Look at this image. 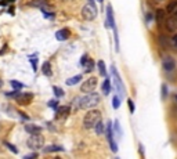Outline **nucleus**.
<instances>
[{"label": "nucleus", "mask_w": 177, "mask_h": 159, "mask_svg": "<svg viewBox=\"0 0 177 159\" xmlns=\"http://www.w3.org/2000/svg\"><path fill=\"white\" fill-rule=\"evenodd\" d=\"M174 15H176V17H177V11H176V14H174Z\"/></svg>", "instance_id": "49530a36"}, {"label": "nucleus", "mask_w": 177, "mask_h": 159, "mask_svg": "<svg viewBox=\"0 0 177 159\" xmlns=\"http://www.w3.org/2000/svg\"><path fill=\"white\" fill-rule=\"evenodd\" d=\"M86 61H87V55H86V54H83V55H82V60H80V65H82V67H84Z\"/></svg>", "instance_id": "e433bc0d"}, {"label": "nucleus", "mask_w": 177, "mask_h": 159, "mask_svg": "<svg viewBox=\"0 0 177 159\" xmlns=\"http://www.w3.org/2000/svg\"><path fill=\"white\" fill-rule=\"evenodd\" d=\"M112 106H114L115 109H118L120 106V97L119 95H115L114 98H112Z\"/></svg>", "instance_id": "a878e982"}, {"label": "nucleus", "mask_w": 177, "mask_h": 159, "mask_svg": "<svg viewBox=\"0 0 177 159\" xmlns=\"http://www.w3.org/2000/svg\"><path fill=\"white\" fill-rule=\"evenodd\" d=\"M25 130L29 134H40L42 133V127L36 126V125H28V126H25Z\"/></svg>", "instance_id": "2eb2a0df"}, {"label": "nucleus", "mask_w": 177, "mask_h": 159, "mask_svg": "<svg viewBox=\"0 0 177 159\" xmlns=\"http://www.w3.org/2000/svg\"><path fill=\"white\" fill-rule=\"evenodd\" d=\"M37 154H35V152H32V154L29 155H25V159H31V158H36Z\"/></svg>", "instance_id": "58836bf2"}, {"label": "nucleus", "mask_w": 177, "mask_h": 159, "mask_svg": "<svg viewBox=\"0 0 177 159\" xmlns=\"http://www.w3.org/2000/svg\"><path fill=\"white\" fill-rule=\"evenodd\" d=\"M162 98H163V100H165V98H166L167 97V93H169V90H167V86L165 85V83H163V85H162Z\"/></svg>", "instance_id": "c85d7f7f"}, {"label": "nucleus", "mask_w": 177, "mask_h": 159, "mask_svg": "<svg viewBox=\"0 0 177 159\" xmlns=\"http://www.w3.org/2000/svg\"><path fill=\"white\" fill-rule=\"evenodd\" d=\"M82 80V75H76V76H73V78H69V79H67V83L68 86H75L78 82H80Z\"/></svg>", "instance_id": "6ab92c4d"}, {"label": "nucleus", "mask_w": 177, "mask_h": 159, "mask_svg": "<svg viewBox=\"0 0 177 159\" xmlns=\"http://www.w3.org/2000/svg\"><path fill=\"white\" fill-rule=\"evenodd\" d=\"M32 100H33V93H18L15 97V101L21 105H29Z\"/></svg>", "instance_id": "6e6552de"}, {"label": "nucleus", "mask_w": 177, "mask_h": 159, "mask_svg": "<svg viewBox=\"0 0 177 159\" xmlns=\"http://www.w3.org/2000/svg\"><path fill=\"white\" fill-rule=\"evenodd\" d=\"M111 72H112V80H114L116 93H118V95H119L120 98H123L125 94H126V90H125L123 82H122V79H120V76H119V74H118V71H116V67H115V65L111 67Z\"/></svg>", "instance_id": "7ed1b4c3"}, {"label": "nucleus", "mask_w": 177, "mask_h": 159, "mask_svg": "<svg viewBox=\"0 0 177 159\" xmlns=\"http://www.w3.org/2000/svg\"><path fill=\"white\" fill-rule=\"evenodd\" d=\"M127 104H129V109H130V112L133 113V112L136 111V106H134V102H133V100H130V98H129V100H127Z\"/></svg>", "instance_id": "2f4dec72"}, {"label": "nucleus", "mask_w": 177, "mask_h": 159, "mask_svg": "<svg viewBox=\"0 0 177 159\" xmlns=\"http://www.w3.org/2000/svg\"><path fill=\"white\" fill-rule=\"evenodd\" d=\"M165 27L169 32H176L177 31V17L173 14L170 15L169 18H166V21H165Z\"/></svg>", "instance_id": "9b49d317"}, {"label": "nucleus", "mask_w": 177, "mask_h": 159, "mask_svg": "<svg viewBox=\"0 0 177 159\" xmlns=\"http://www.w3.org/2000/svg\"><path fill=\"white\" fill-rule=\"evenodd\" d=\"M94 129H96V133H97V134H103V133L105 132V126H104V123L101 122V120L97 122V125L94 126Z\"/></svg>", "instance_id": "4be33fe9"}, {"label": "nucleus", "mask_w": 177, "mask_h": 159, "mask_svg": "<svg viewBox=\"0 0 177 159\" xmlns=\"http://www.w3.org/2000/svg\"><path fill=\"white\" fill-rule=\"evenodd\" d=\"M31 64H32V67H33V71H36V69H37V60L32 57V58H31Z\"/></svg>", "instance_id": "f704fd0d"}, {"label": "nucleus", "mask_w": 177, "mask_h": 159, "mask_svg": "<svg viewBox=\"0 0 177 159\" xmlns=\"http://www.w3.org/2000/svg\"><path fill=\"white\" fill-rule=\"evenodd\" d=\"M11 87L14 89V90H21L22 87H24V85H22L21 82H18V80H11Z\"/></svg>", "instance_id": "393cba45"}, {"label": "nucleus", "mask_w": 177, "mask_h": 159, "mask_svg": "<svg viewBox=\"0 0 177 159\" xmlns=\"http://www.w3.org/2000/svg\"><path fill=\"white\" fill-rule=\"evenodd\" d=\"M69 111H71V106L68 105H64V106H60L55 109V113H57L58 116H68L69 115Z\"/></svg>", "instance_id": "ddd939ff"}, {"label": "nucleus", "mask_w": 177, "mask_h": 159, "mask_svg": "<svg viewBox=\"0 0 177 159\" xmlns=\"http://www.w3.org/2000/svg\"><path fill=\"white\" fill-rule=\"evenodd\" d=\"M53 91H54V94L57 95V97H63L64 95V90L61 87H58V86H54L53 87Z\"/></svg>", "instance_id": "bb28decb"}, {"label": "nucleus", "mask_w": 177, "mask_h": 159, "mask_svg": "<svg viewBox=\"0 0 177 159\" xmlns=\"http://www.w3.org/2000/svg\"><path fill=\"white\" fill-rule=\"evenodd\" d=\"M112 127H114V130H115V134H116V138H120L122 137V130H120V125H119V120H115L114 125H112Z\"/></svg>", "instance_id": "412c9836"}, {"label": "nucleus", "mask_w": 177, "mask_h": 159, "mask_svg": "<svg viewBox=\"0 0 177 159\" xmlns=\"http://www.w3.org/2000/svg\"><path fill=\"white\" fill-rule=\"evenodd\" d=\"M112 125H114V123L110 120L108 125H107V127H105V132H107V140H108V143H110V147H111V149H112V152H116V151H118V144L115 143L114 127H112Z\"/></svg>", "instance_id": "423d86ee"}, {"label": "nucleus", "mask_w": 177, "mask_h": 159, "mask_svg": "<svg viewBox=\"0 0 177 159\" xmlns=\"http://www.w3.org/2000/svg\"><path fill=\"white\" fill-rule=\"evenodd\" d=\"M158 1H163V0H158Z\"/></svg>", "instance_id": "de8ad7c7"}, {"label": "nucleus", "mask_w": 177, "mask_h": 159, "mask_svg": "<svg viewBox=\"0 0 177 159\" xmlns=\"http://www.w3.org/2000/svg\"><path fill=\"white\" fill-rule=\"evenodd\" d=\"M107 28H116L115 24V18H114V10H112V6H107V22H105Z\"/></svg>", "instance_id": "9d476101"}, {"label": "nucleus", "mask_w": 177, "mask_h": 159, "mask_svg": "<svg viewBox=\"0 0 177 159\" xmlns=\"http://www.w3.org/2000/svg\"><path fill=\"white\" fill-rule=\"evenodd\" d=\"M162 68L165 72H172L173 69L176 68V61L173 57H165L162 60Z\"/></svg>", "instance_id": "1a4fd4ad"}, {"label": "nucleus", "mask_w": 177, "mask_h": 159, "mask_svg": "<svg viewBox=\"0 0 177 159\" xmlns=\"http://www.w3.org/2000/svg\"><path fill=\"white\" fill-rule=\"evenodd\" d=\"M7 97H11V98H14L15 100V97L18 95V90H14V91H8V93H6Z\"/></svg>", "instance_id": "473e14b6"}, {"label": "nucleus", "mask_w": 177, "mask_h": 159, "mask_svg": "<svg viewBox=\"0 0 177 159\" xmlns=\"http://www.w3.org/2000/svg\"><path fill=\"white\" fill-rule=\"evenodd\" d=\"M6 1H14V0H1L0 1V6H6Z\"/></svg>", "instance_id": "ea45409f"}, {"label": "nucleus", "mask_w": 177, "mask_h": 159, "mask_svg": "<svg viewBox=\"0 0 177 159\" xmlns=\"http://www.w3.org/2000/svg\"><path fill=\"white\" fill-rule=\"evenodd\" d=\"M101 120V112L97 111V109H94V108H91V109H88L87 113L84 115L83 118V126L84 129H94V126L97 125V122H100Z\"/></svg>", "instance_id": "f03ea898"}, {"label": "nucleus", "mask_w": 177, "mask_h": 159, "mask_svg": "<svg viewBox=\"0 0 177 159\" xmlns=\"http://www.w3.org/2000/svg\"><path fill=\"white\" fill-rule=\"evenodd\" d=\"M173 100H174V102L177 104V94H173Z\"/></svg>", "instance_id": "79ce46f5"}, {"label": "nucleus", "mask_w": 177, "mask_h": 159, "mask_svg": "<svg viewBox=\"0 0 177 159\" xmlns=\"http://www.w3.org/2000/svg\"><path fill=\"white\" fill-rule=\"evenodd\" d=\"M44 1H46V3H47V0H44Z\"/></svg>", "instance_id": "09e8293b"}, {"label": "nucleus", "mask_w": 177, "mask_h": 159, "mask_svg": "<svg viewBox=\"0 0 177 159\" xmlns=\"http://www.w3.org/2000/svg\"><path fill=\"white\" fill-rule=\"evenodd\" d=\"M145 18H147V22H151L152 20H154V15H152L151 13H148V14H147V17H145Z\"/></svg>", "instance_id": "4c0bfd02"}, {"label": "nucleus", "mask_w": 177, "mask_h": 159, "mask_svg": "<svg viewBox=\"0 0 177 159\" xmlns=\"http://www.w3.org/2000/svg\"><path fill=\"white\" fill-rule=\"evenodd\" d=\"M42 74L44 75V76H51L53 72H51V64L48 62V61H46V62L42 65Z\"/></svg>", "instance_id": "dca6fc26"}, {"label": "nucleus", "mask_w": 177, "mask_h": 159, "mask_svg": "<svg viewBox=\"0 0 177 159\" xmlns=\"http://www.w3.org/2000/svg\"><path fill=\"white\" fill-rule=\"evenodd\" d=\"M4 145H6V147H7V148H8V149H10V151H13L14 154H18V149L15 148V145H13V144L7 143V141H6V143H4Z\"/></svg>", "instance_id": "cd10ccee"}, {"label": "nucleus", "mask_w": 177, "mask_h": 159, "mask_svg": "<svg viewBox=\"0 0 177 159\" xmlns=\"http://www.w3.org/2000/svg\"><path fill=\"white\" fill-rule=\"evenodd\" d=\"M170 42H172V46H173V47L177 50V33L172 37V40H170Z\"/></svg>", "instance_id": "72a5a7b5"}, {"label": "nucleus", "mask_w": 177, "mask_h": 159, "mask_svg": "<svg viewBox=\"0 0 177 159\" xmlns=\"http://www.w3.org/2000/svg\"><path fill=\"white\" fill-rule=\"evenodd\" d=\"M58 151H64V148L61 145H48L46 148H43V152L50 154V152H58Z\"/></svg>", "instance_id": "f3484780"}, {"label": "nucleus", "mask_w": 177, "mask_h": 159, "mask_svg": "<svg viewBox=\"0 0 177 159\" xmlns=\"http://www.w3.org/2000/svg\"><path fill=\"white\" fill-rule=\"evenodd\" d=\"M166 11L169 13V14H170V15L176 14V11H177V0H170V1L167 3Z\"/></svg>", "instance_id": "4468645a"}, {"label": "nucleus", "mask_w": 177, "mask_h": 159, "mask_svg": "<svg viewBox=\"0 0 177 159\" xmlns=\"http://www.w3.org/2000/svg\"><path fill=\"white\" fill-rule=\"evenodd\" d=\"M44 144V140L40 134H31V137L28 138L26 141V145L31 149H40Z\"/></svg>", "instance_id": "20e7f679"}, {"label": "nucleus", "mask_w": 177, "mask_h": 159, "mask_svg": "<svg viewBox=\"0 0 177 159\" xmlns=\"http://www.w3.org/2000/svg\"><path fill=\"white\" fill-rule=\"evenodd\" d=\"M87 1H88V4H91V6H96V4H94V0H87Z\"/></svg>", "instance_id": "37998d69"}, {"label": "nucleus", "mask_w": 177, "mask_h": 159, "mask_svg": "<svg viewBox=\"0 0 177 159\" xmlns=\"http://www.w3.org/2000/svg\"><path fill=\"white\" fill-rule=\"evenodd\" d=\"M69 31L68 29H60V31L55 32V39L60 40V42H64V40H67L68 37H69Z\"/></svg>", "instance_id": "f8f14e48"}, {"label": "nucleus", "mask_w": 177, "mask_h": 159, "mask_svg": "<svg viewBox=\"0 0 177 159\" xmlns=\"http://www.w3.org/2000/svg\"><path fill=\"white\" fill-rule=\"evenodd\" d=\"M97 87V78H88L87 80H84L82 86H80V91L82 93H93L94 89Z\"/></svg>", "instance_id": "0eeeda50"}, {"label": "nucleus", "mask_w": 177, "mask_h": 159, "mask_svg": "<svg viewBox=\"0 0 177 159\" xmlns=\"http://www.w3.org/2000/svg\"><path fill=\"white\" fill-rule=\"evenodd\" d=\"M1 86H3V82H1V79H0V89H1Z\"/></svg>", "instance_id": "c03bdc74"}, {"label": "nucleus", "mask_w": 177, "mask_h": 159, "mask_svg": "<svg viewBox=\"0 0 177 159\" xmlns=\"http://www.w3.org/2000/svg\"><path fill=\"white\" fill-rule=\"evenodd\" d=\"M29 6H32V7H42V1H31Z\"/></svg>", "instance_id": "c9c22d12"}, {"label": "nucleus", "mask_w": 177, "mask_h": 159, "mask_svg": "<svg viewBox=\"0 0 177 159\" xmlns=\"http://www.w3.org/2000/svg\"><path fill=\"white\" fill-rule=\"evenodd\" d=\"M75 109H91L100 104V95L97 93H87L83 97H78L73 101Z\"/></svg>", "instance_id": "f257e3e1"}, {"label": "nucleus", "mask_w": 177, "mask_h": 159, "mask_svg": "<svg viewBox=\"0 0 177 159\" xmlns=\"http://www.w3.org/2000/svg\"><path fill=\"white\" fill-rule=\"evenodd\" d=\"M97 67H98V72L101 76H107V68H105V62L103 60H100L98 64H97Z\"/></svg>", "instance_id": "aec40b11"}, {"label": "nucleus", "mask_w": 177, "mask_h": 159, "mask_svg": "<svg viewBox=\"0 0 177 159\" xmlns=\"http://www.w3.org/2000/svg\"><path fill=\"white\" fill-rule=\"evenodd\" d=\"M84 69H86V72H91L94 69V62H93V60H90L88 58L87 61H86V64H84Z\"/></svg>", "instance_id": "b1692460"}, {"label": "nucleus", "mask_w": 177, "mask_h": 159, "mask_svg": "<svg viewBox=\"0 0 177 159\" xmlns=\"http://www.w3.org/2000/svg\"><path fill=\"white\" fill-rule=\"evenodd\" d=\"M101 89H103V93H104V94H110V93H111V80L108 79V78L103 82Z\"/></svg>", "instance_id": "a211bd4d"}, {"label": "nucleus", "mask_w": 177, "mask_h": 159, "mask_svg": "<svg viewBox=\"0 0 177 159\" xmlns=\"http://www.w3.org/2000/svg\"><path fill=\"white\" fill-rule=\"evenodd\" d=\"M98 1H100V3H103V1H104V0H98Z\"/></svg>", "instance_id": "a18cd8bd"}, {"label": "nucleus", "mask_w": 177, "mask_h": 159, "mask_svg": "<svg viewBox=\"0 0 177 159\" xmlns=\"http://www.w3.org/2000/svg\"><path fill=\"white\" fill-rule=\"evenodd\" d=\"M42 11H43V14H44V17H46V18H50V20H53V18H54V15H55L54 13L46 11V8H43V7H42Z\"/></svg>", "instance_id": "7c9ffc66"}, {"label": "nucleus", "mask_w": 177, "mask_h": 159, "mask_svg": "<svg viewBox=\"0 0 177 159\" xmlns=\"http://www.w3.org/2000/svg\"><path fill=\"white\" fill-rule=\"evenodd\" d=\"M20 115H21V118H24V119H26V120H28V119H29V118L26 116L25 113H22V112H21V113H20Z\"/></svg>", "instance_id": "a19ab883"}, {"label": "nucleus", "mask_w": 177, "mask_h": 159, "mask_svg": "<svg viewBox=\"0 0 177 159\" xmlns=\"http://www.w3.org/2000/svg\"><path fill=\"white\" fill-rule=\"evenodd\" d=\"M155 18H156V22L161 25V22L165 20V10H158V11H156Z\"/></svg>", "instance_id": "5701e85b"}, {"label": "nucleus", "mask_w": 177, "mask_h": 159, "mask_svg": "<svg viewBox=\"0 0 177 159\" xmlns=\"http://www.w3.org/2000/svg\"><path fill=\"white\" fill-rule=\"evenodd\" d=\"M82 17H83L86 21H93V20H96V17H97V8H96V6H91L87 3L82 8Z\"/></svg>", "instance_id": "39448f33"}, {"label": "nucleus", "mask_w": 177, "mask_h": 159, "mask_svg": "<svg viewBox=\"0 0 177 159\" xmlns=\"http://www.w3.org/2000/svg\"><path fill=\"white\" fill-rule=\"evenodd\" d=\"M58 104H60V102H58L57 100H51V101H48V106H50V108H53L54 111H55V109L58 108Z\"/></svg>", "instance_id": "c756f323"}]
</instances>
